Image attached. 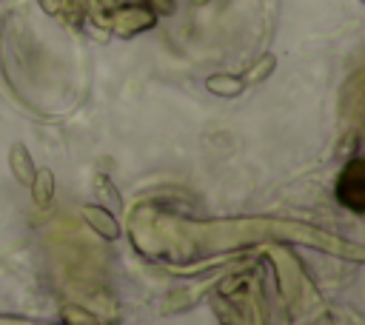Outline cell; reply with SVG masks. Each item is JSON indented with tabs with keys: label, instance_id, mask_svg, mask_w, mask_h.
I'll return each mask as SVG.
<instances>
[{
	"label": "cell",
	"instance_id": "5b68a950",
	"mask_svg": "<svg viewBox=\"0 0 365 325\" xmlns=\"http://www.w3.org/2000/svg\"><path fill=\"white\" fill-rule=\"evenodd\" d=\"M205 91H211L214 97L231 100V97H240V94L245 91V80H242L240 74H225V71L208 74V77H205Z\"/></svg>",
	"mask_w": 365,
	"mask_h": 325
},
{
	"label": "cell",
	"instance_id": "8fae6325",
	"mask_svg": "<svg viewBox=\"0 0 365 325\" xmlns=\"http://www.w3.org/2000/svg\"><path fill=\"white\" fill-rule=\"evenodd\" d=\"M145 6L154 11V14H174V0H145Z\"/></svg>",
	"mask_w": 365,
	"mask_h": 325
},
{
	"label": "cell",
	"instance_id": "277c9868",
	"mask_svg": "<svg viewBox=\"0 0 365 325\" xmlns=\"http://www.w3.org/2000/svg\"><path fill=\"white\" fill-rule=\"evenodd\" d=\"M9 168H11V177H14L20 185H26V188L31 185L37 165H34V160H31V151H29L23 143H11V145H9Z\"/></svg>",
	"mask_w": 365,
	"mask_h": 325
},
{
	"label": "cell",
	"instance_id": "7a4b0ae2",
	"mask_svg": "<svg viewBox=\"0 0 365 325\" xmlns=\"http://www.w3.org/2000/svg\"><path fill=\"white\" fill-rule=\"evenodd\" d=\"M157 23V14L148 6H120L111 11V29L120 37H131L137 31H145Z\"/></svg>",
	"mask_w": 365,
	"mask_h": 325
},
{
	"label": "cell",
	"instance_id": "30bf717a",
	"mask_svg": "<svg viewBox=\"0 0 365 325\" xmlns=\"http://www.w3.org/2000/svg\"><path fill=\"white\" fill-rule=\"evenodd\" d=\"M60 319H63V325H103L94 314H88L86 308H80V305H63L60 308Z\"/></svg>",
	"mask_w": 365,
	"mask_h": 325
},
{
	"label": "cell",
	"instance_id": "8992f818",
	"mask_svg": "<svg viewBox=\"0 0 365 325\" xmlns=\"http://www.w3.org/2000/svg\"><path fill=\"white\" fill-rule=\"evenodd\" d=\"M29 188H31V202L46 211L51 205V200H54V171L48 165L46 168H37Z\"/></svg>",
	"mask_w": 365,
	"mask_h": 325
},
{
	"label": "cell",
	"instance_id": "52a82bcc",
	"mask_svg": "<svg viewBox=\"0 0 365 325\" xmlns=\"http://www.w3.org/2000/svg\"><path fill=\"white\" fill-rule=\"evenodd\" d=\"M94 191H97V197L103 200L100 205L103 208H108L111 214H120L123 211V197H120V191H117V185L111 182V177H106V174H97L94 177Z\"/></svg>",
	"mask_w": 365,
	"mask_h": 325
},
{
	"label": "cell",
	"instance_id": "ba28073f",
	"mask_svg": "<svg viewBox=\"0 0 365 325\" xmlns=\"http://www.w3.org/2000/svg\"><path fill=\"white\" fill-rule=\"evenodd\" d=\"M211 311H214V316H217L222 325H245L242 311H240L231 299H222L220 294H217V296H211Z\"/></svg>",
	"mask_w": 365,
	"mask_h": 325
},
{
	"label": "cell",
	"instance_id": "3957f363",
	"mask_svg": "<svg viewBox=\"0 0 365 325\" xmlns=\"http://www.w3.org/2000/svg\"><path fill=\"white\" fill-rule=\"evenodd\" d=\"M80 214H83L86 225H88L94 234H100L103 239L114 242V239H120V237H123V225H120L117 214H111V211H108V208H103L100 202H86V205L80 208Z\"/></svg>",
	"mask_w": 365,
	"mask_h": 325
},
{
	"label": "cell",
	"instance_id": "9c48e42d",
	"mask_svg": "<svg viewBox=\"0 0 365 325\" xmlns=\"http://www.w3.org/2000/svg\"><path fill=\"white\" fill-rule=\"evenodd\" d=\"M274 68H277V57L274 54H262L257 63H251V68L245 71V86H251V83H262V80H268L271 74H274Z\"/></svg>",
	"mask_w": 365,
	"mask_h": 325
},
{
	"label": "cell",
	"instance_id": "6da1fadb",
	"mask_svg": "<svg viewBox=\"0 0 365 325\" xmlns=\"http://www.w3.org/2000/svg\"><path fill=\"white\" fill-rule=\"evenodd\" d=\"M362 185H365V180H362V160L354 157L342 168V174L336 180V200L348 211H354V214H362Z\"/></svg>",
	"mask_w": 365,
	"mask_h": 325
}]
</instances>
